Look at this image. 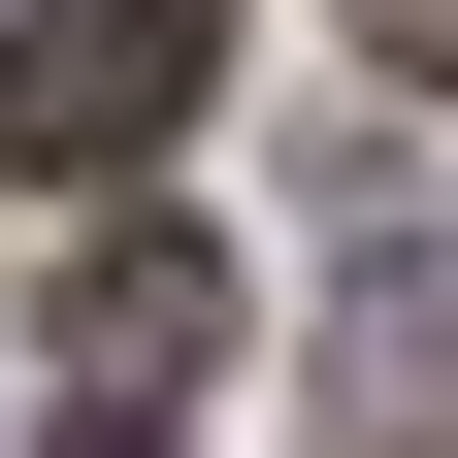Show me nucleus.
Instances as JSON below:
<instances>
[{
  "instance_id": "1",
  "label": "nucleus",
  "mask_w": 458,
  "mask_h": 458,
  "mask_svg": "<svg viewBox=\"0 0 458 458\" xmlns=\"http://www.w3.org/2000/svg\"><path fill=\"white\" fill-rule=\"evenodd\" d=\"M197 98H229V0H33V33H0V164H33V197L164 164Z\"/></svg>"
},
{
  "instance_id": "2",
  "label": "nucleus",
  "mask_w": 458,
  "mask_h": 458,
  "mask_svg": "<svg viewBox=\"0 0 458 458\" xmlns=\"http://www.w3.org/2000/svg\"><path fill=\"white\" fill-rule=\"evenodd\" d=\"M197 327H229L197 262H164V229H98V295H66V360H98V426H164V393H197Z\"/></svg>"
},
{
  "instance_id": "3",
  "label": "nucleus",
  "mask_w": 458,
  "mask_h": 458,
  "mask_svg": "<svg viewBox=\"0 0 458 458\" xmlns=\"http://www.w3.org/2000/svg\"><path fill=\"white\" fill-rule=\"evenodd\" d=\"M327 360H360V458H458V262H360Z\"/></svg>"
}]
</instances>
